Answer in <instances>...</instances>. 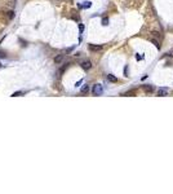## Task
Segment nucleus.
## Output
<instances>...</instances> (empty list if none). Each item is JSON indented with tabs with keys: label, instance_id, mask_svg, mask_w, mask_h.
<instances>
[{
	"label": "nucleus",
	"instance_id": "f257e3e1",
	"mask_svg": "<svg viewBox=\"0 0 173 194\" xmlns=\"http://www.w3.org/2000/svg\"><path fill=\"white\" fill-rule=\"evenodd\" d=\"M92 93H93L94 96H101V95L103 93L102 85H101V84H94L93 88H92Z\"/></svg>",
	"mask_w": 173,
	"mask_h": 194
},
{
	"label": "nucleus",
	"instance_id": "f03ea898",
	"mask_svg": "<svg viewBox=\"0 0 173 194\" xmlns=\"http://www.w3.org/2000/svg\"><path fill=\"white\" fill-rule=\"evenodd\" d=\"M169 95V88H167V87H160L158 89V96L160 97H165V96H168Z\"/></svg>",
	"mask_w": 173,
	"mask_h": 194
},
{
	"label": "nucleus",
	"instance_id": "7ed1b4c3",
	"mask_svg": "<svg viewBox=\"0 0 173 194\" xmlns=\"http://www.w3.org/2000/svg\"><path fill=\"white\" fill-rule=\"evenodd\" d=\"M80 66H82L84 70H89V69H92V62H90L89 60H86V61H83L82 64H80Z\"/></svg>",
	"mask_w": 173,
	"mask_h": 194
},
{
	"label": "nucleus",
	"instance_id": "20e7f679",
	"mask_svg": "<svg viewBox=\"0 0 173 194\" xmlns=\"http://www.w3.org/2000/svg\"><path fill=\"white\" fill-rule=\"evenodd\" d=\"M106 79L108 82H111V83H116L118 82V78L115 76V75H112V74H107L106 75Z\"/></svg>",
	"mask_w": 173,
	"mask_h": 194
},
{
	"label": "nucleus",
	"instance_id": "39448f33",
	"mask_svg": "<svg viewBox=\"0 0 173 194\" xmlns=\"http://www.w3.org/2000/svg\"><path fill=\"white\" fill-rule=\"evenodd\" d=\"M89 49L94 50V52H98V50H102V45H94V44H89Z\"/></svg>",
	"mask_w": 173,
	"mask_h": 194
},
{
	"label": "nucleus",
	"instance_id": "423d86ee",
	"mask_svg": "<svg viewBox=\"0 0 173 194\" xmlns=\"http://www.w3.org/2000/svg\"><path fill=\"white\" fill-rule=\"evenodd\" d=\"M63 58H65V56H63V54H57L54 57V62H56V64H61V62L63 61Z\"/></svg>",
	"mask_w": 173,
	"mask_h": 194
},
{
	"label": "nucleus",
	"instance_id": "0eeeda50",
	"mask_svg": "<svg viewBox=\"0 0 173 194\" xmlns=\"http://www.w3.org/2000/svg\"><path fill=\"white\" fill-rule=\"evenodd\" d=\"M143 89H145L146 92H152L154 88H152V85H150V84H145L143 85Z\"/></svg>",
	"mask_w": 173,
	"mask_h": 194
},
{
	"label": "nucleus",
	"instance_id": "6e6552de",
	"mask_svg": "<svg viewBox=\"0 0 173 194\" xmlns=\"http://www.w3.org/2000/svg\"><path fill=\"white\" fill-rule=\"evenodd\" d=\"M88 92H89V85H86V84L83 85V87H82V93L85 95V93H88Z\"/></svg>",
	"mask_w": 173,
	"mask_h": 194
},
{
	"label": "nucleus",
	"instance_id": "1a4fd4ad",
	"mask_svg": "<svg viewBox=\"0 0 173 194\" xmlns=\"http://www.w3.org/2000/svg\"><path fill=\"white\" fill-rule=\"evenodd\" d=\"M7 17H8V20H13V18H14V12H13V10H9V12H7Z\"/></svg>",
	"mask_w": 173,
	"mask_h": 194
},
{
	"label": "nucleus",
	"instance_id": "9d476101",
	"mask_svg": "<svg viewBox=\"0 0 173 194\" xmlns=\"http://www.w3.org/2000/svg\"><path fill=\"white\" fill-rule=\"evenodd\" d=\"M92 7V3L90 1H85L83 5H82V8H84V9H88V8H90Z\"/></svg>",
	"mask_w": 173,
	"mask_h": 194
},
{
	"label": "nucleus",
	"instance_id": "9b49d317",
	"mask_svg": "<svg viewBox=\"0 0 173 194\" xmlns=\"http://www.w3.org/2000/svg\"><path fill=\"white\" fill-rule=\"evenodd\" d=\"M108 25V18L107 17H103L102 18V26H107Z\"/></svg>",
	"mask_w": 173,
	"mask_h": 194
},
{
	"label": "nucleus",
	"instance_id": "f8f14e48",
	"mask_svg": "<svg viewBox=\"0 0 173 194\" xmlns=\"http://www.w3.org/2000/svg\"><path fill=\"white\" fill-rule=\"evenodd\" d=\"M151 43H152V44H154V45H155V47H156L158 49L160 48V44L158 43V40H155V39H151Z\"/></svg>",
	"mask_w": 173,
	"mask_h": 194
},
{
	"label": "nucleus",
	"instance_id": "ddd939ff",
	"mask_svg": "<svg viewBox=\"0 0 173 194\" xmlns=\"http://www.w3.org/2000/svg\"><path fill=\"white\" fill-rule=\"evenodd\" d=\"M18 96H22V92H21V91H18V92H14L10 97H18Z\"/></svg>",
	"mask_w": 173,
	"mask_h": 194
},
{
	"label": "nucleus",
	"instance_id": "4468645a",
	"mask_svg": "<svg viewBox=\"0 0 173 194\" xmlns=\"http://www.w3.org/2000/svg\"><path fill=\"white\" fill-rule=\"evenodd\" d=\"M124 76H128V66L124 67Z\"/></svg>",
	"mask_w": 173,
	"mask_h": 194
},
{
	"label": "nucleus",
	"instance_id": "2eb2a0df",
	"mask_svg": "<svg viewBox=\"0 0 173 194\" xmlns=\"http://www.w3.org/2000/svg\"><path fill=\"white\" fill-rule=\"evenodd\" d=\"M79 30H80V32H83V31H84V25H83V24H80V25H79Z\"/></svg>",
	"mask_w": 173,
	"mask_h": 194
},
{
	"label": "nucleus",
	"instance_id": "dca6fc26",
	"mask_svg": "<svg viewBox=\"0 0 173 194\" xmlns=\"http://www.w3.org/2000/svg\"><path fill=\"white\" fill-rule=\"evenodd\" d=\"M168 56H171V57H173V48L171 49V50H168V53H167Z\"/></svg>",
	"mask_w": 173,
	"mask_h": 194
},
{
	"label": "nucleus",
	"instance_id": "f3484780",
	"mask_svg": "<svg viewBox=\"0 0 173 194\" xmlns=\"http://www.w3.org/2000/svg\"><path fill=\"white\" fill-rule=\"evenodd\" d=\"M82 83H83V79H82V80H79V82H78L76 84H75V85H76V87H79V85H80V84H82Z\"/></svg>",
	"mask_w": 173,
	"mask_h": 194
},
{
	"label": "nucleus",
	"instance_id": "a211bd4d",
	"mask_svg": "<svg viewBox=\"0 0 173 194\" xmlns=\"http://www.w3.org/2000/svg\"><path fill=\"white\" fill-rule=\"evenodd\" d=\"M136 58H137V60H142L143 57H142V56H138V54H137V56H136Z\"/></svg>",
	"mask_w": 173,
	"mask_h": 194
},
{
	"label": "nucleus",
	"instance_id": "6ab92c4d",
	"mask_svg": "<svg viewBox=\"0 0 173 194\" xmlns=\"http://www.w3.org/2000/svg\"><path fill=\"white\" fill-rule=\"evenodd\" d=\"M0 67H1V62H0Z\"/></svg>",
	"mask_w": 173,
	"mask_h": 194
},
{
	"label": "nucleus",
	"instance_id": "aec40b11",
	"mask_svg": "<svg viewBox=\"0 0 173 194\" xmlns=\"http://www.w3.org/2000/svg\"><path fill=\"white\" fill-rule=\"evenodd\" d=\"M13 1H14V0H13Z\"/></svg>",
	"mask_w": 173,
	"mask_h": 194
}]
</instances>
